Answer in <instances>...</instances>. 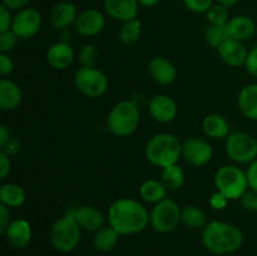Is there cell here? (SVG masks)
<instances>
[{
	"instance_id": "obj_1",
	"label": "cell",
	"mask_w": 257,
	"mask_h": 256,
	"mask_svg": "<svg viewBox=\"0 0 257 256\" xmlns=\"http://www.w3.org/2000/svg\"><path fill=\"white\" fill-rule=\"evenodd\" d=\"M110 227L120 236L136 235L150 225V213L145 206L133 198H119L110 203L107 213Z\"/></svg>"
},
{
	"instance_id": "obj_2",
	"label": "cell",
	"mask_w": 257,
	"mask_h": 256,
	"mask_svg": "<svg viewBox=\"0 0 257 256\" xmlns=\"http://www.w3.org/2000/svg\"><path fill=\"white\" fill-rule=\"evenodd\" d=\"M203 246L215 255H230L243 245V233L237 226L223 221H211L203 227Z\"/></svg>"
},
{
	"instance_id": "obj_3",
	"label": "cell",
	"mask_w": 257,
	"mask_h": 256,
	"mask_svg": "<svg viewBox=\"0 0 257 256\" xmlns=\"http://www.w3.org/2000/svg\"><path fill=\"white\" fill-rule=\"evenodd\" d=\"M146 158L157 167L165 168L176 165L182 156V143L171 133H158L146 146Z\"/></svg>"
},
{
	"instance_id": "obj_4",
	"label": "cell",
	"mask_w": 257,
	"mask_h": 256,
	"mask_svg": "<svg viewBox=\"0 0 257 256\" xmlns=\"http://www.w3.org/2000/svg\"><path fill=\"white\" fill-rule=\"evenodd\" d=\"M141 122L140 108L131 100H120L110 109L107 127L112 135L124 138L137 131Z\"/></svg>"
},
{
	"instance_id": "obj_5",
	"label": "cell",
	"mask_w": 257,
	"mask_h": 256,
	"mask_svg": "<svg viewBox=\"0 0 257 256\" xmlns=\"http://www.w3.org/2000/svg\"><path fill=\"white\" fill-rule=\"evenodd\" d=\"M82 227L69 213L58 218L50 227L49 238L53 247L60 252H70L79 245Z\"/></svg>"
},
{
	"instance_id": "obj_6",
	"label": "cell",
	"mask_w": 257,
	"mask_h": 256,
	"mask_svg": "<svg viewBox=\"0 0 257 256\" xmlns=\"http://www.w3.org/2000/svg\"><path fill=\"white\" fill-rule=\"evenodd\" d=\"M215 186L228 200H238L250 188L247 175L236 166H223L215 173Z\"/></svg>"
},
{
	"instance_id": "obj_7",
	"label": "cell",
	"mask_w": 257,
	"mask_h": 256,
	"mask_svg": "<svg viewBox=\"0 0 257 256\" xmlns=\"http://www.w3.org/2000/svg\"><path fill=\"white\" fill-rule=\"evenodd\" d=\"M182 210L171 198H165L156 203L150 213V223L153 230L158 233H170L181 222Z\"/></svg>"
},
{
	"instance_id": "obj_8",
	"label": "cell",
	"mask_w": 257,
	"mask_h": 256,
	"mask_svg": "<svg viewBox=\"0 0 257 256\" xmlns=\"http://www.w3.org/2000/svg\"><path fill=\"white\" fill-rule=\"evenodd\" d=\"M74 85L78 92L88 98L102 97L108 89V78L95 67H82L74 75Z\"/></svg>"
},
{
	"instance_id": "obj_9",
	"label": "cell",
	"mask_w": 257,
	"mask_h": 256,
	"mask_svg": "<svg viewBox=\"0 0 257 256\" xmlns=\"http://www.w3.org/2000/svg\"><path fill=\"white\" fill-rule=\"evenodd\" d=\"M226 153L237 163H251L257 158V140L247 132H233L226 138Z\"/></svg>"
},
{
	"instance_id": "obj_10",
	"label": "cell",
	"mask_w": 257,
	"mask_h": 256,
	"mask_svg": "<svg viewBox=\"0 0 257 256\" xmlns=\"http://www.w3.org/2000/svg\"><path fill=\"white\" fill-rule=\"evenodd\" d=\"M42 23V14L37 9L25 8L15 15L10 30H13L19 39H30L39 33Z\"/></svg>"
},
{
	"instance_id": "obj_11",
	"label": "cell",
	"mask_w": 257,
	"mask_h": 256,
	"mask_svg": "<svg viewBox=\"0 0 257 256\" xmlns=\"http://www.w3.org/2000/svg\"><path fill=\"white\" fill-rule=\"evenodd\" d=\"M212 156L211 145L201 138H188L182 143V157L190 165L202 167L211 162Z\"/></svg>"
},
{
	"instance_id": "obj_12",
	"label": "cell",
	"mask_w": 257,
	"mask_h": 256,
	"mask_svg": "<svg viewBox=\"0 0 257 256\" xmlns=\"http://www.w3.org/2000/svg\"><path fill=\"white\" fill-rule=\"evenodd\" d=\"M75 30L82 37H94L98 35L105 27V18L98 9L83 10L75 22Z\"/></svg>"
},
{
	"instance_id": "obj_13",
	"label": "cell",
	"mask_w": 257,
	"mask_h": 256,
	"mask_svg": "<svg viewBox=\"0 0 257 256\" xmlns=\"http://www.w3.org/2000/svg\"><path fill=\"white\" fill-rule=\"evenodd\" d=\"M150 114L156 122L170 123L177 117L178 107L172 97L167 94H157L151 99L148 105Z\"/></svg>"
},
{
	"instance_id": "obj_14",
	"label": "cell",
	"mask_w": 257,
	"mask_h": 256,
	"mask_svg": "<svg viewBox=\"0 0 257 256\" xmlns=\"http://www.w3.org/2000/svg\"><path fill=\"white\" fill-rule=\"evenodd\" d=\"M68 213L75 218V221L79 223L80 227L90 231V232H97L98 230L104 227V215L95 206H79V207L70 210Z\"/></svg>"
},
{
	"instance_id": "obj_15",
	"label": "cell",
	"mask_w": 257,
	"mask_h": 256,
	"mask_svg": "<svg viewBox=\"0 0 257 256\" xmlns=\"http://www.w3.org/2000/svg\"><path fill=\"white\" fill-rule=\"evenodd\" d=\"M14 248H25L30 243L33 237V230L30 223L24 218L12 220L5 232L3 233Z\"/></svg>"
},
{
	"instance_id": "obj_16",
	"label": "cell",
	"mask_w": 257,
	"mask_h": 256,
	"mask_svg": "<svg viewBox=\"0 0 257 256\" xmlns=\"http://www.w3.org/2000/svg\"><path fill=\"white\" fill-rule=\"evenodd\" d=\"M75 53L73 50L72 45L69 43L59 42L50 45L49 49L47 50L45 59L47 63L57 70H64L74 62Z\"/></svg>"
},
{
	"instance_id": "obj_17",
	"label": "cell",
	"mask_w": 257,
	"mask_h": 256,
	"mask_svg": "<svg viewBox=\"0 0 257 256\" xmlns=\"http://www.w3.org/2000/svg\"><path fill=\"white\" fill-rule=\"evenodd\" d=\"M148 72L157 84L170 85L177 77L175 64L165 57H155L148 63Z\"/></svg>"
},
{
	"instance_id": "obj_18",
	"label": "cell",
	"mask_w": 257,
	"mask_h": 256,
	"mask_svg": "<svg viewBox=\"0 0 257 256\" xmlns=\"http://www.w3.org/2000/svg\"><path fill=\"white\" fill-rule=\"evenodd\" d=\"M217 52L222 62L233 68L245 65L246 58L248 54L247 49L242 42L231 39V38L217 48Z\"/></svg>"
},
{
	"instance_id": "obj_19",
	"label": "cell",
	"mask_w": 257,
	"mask_h": 256,
	"mask_svg": "<svg viewBox=\"0 0 257 256\" xmlns=\"http://www.w3.org/2000/svg\"><path fill=\"white\" fill-rule=\"evenodd\" d=\"M78 10L73 3L62 2L55 4L49 13L50 24L59 30H65L75 24L78 18Z\"/></svg>"
},
{
	"instance_id": "obj_20",
	"label": "cell",
	"mask_w": 257,
	"mask_h": 256,
	"mask_svg": "<svg viewBox=\"0 0 257 256\" xmlns=\"http://www.w3.org/2000/svg\"><path fill=\"white\" fill-rule=\"evenodd\" d=\"M138 0H104V10L112 19L118 22H128L137 19Z\"/></svg>"
},
{
	"instance_id": "obj_21",
	"label": "cell",
	"mask_w": 257,
	"mask_h": 256,
	"mask_svg": "<svg viewBox=\"0 0 257 256\" xmlns=\"http://www.w3.org/2000/svg\"><path fill=\"white\" fill-rule=\"evenodd\" d=\"M227 32L231 39L238 42H247L256 34V24L250 17L246 15H237L227 23Z\"/></svg>"
},
{
	"instance_id": "obj_22",
	"label": "cell",
	"mask_w": 257,
	"mask_h": 256,
	"mask_svg": "<svg viewBox=\"0 0 257 256\" xmlns=\"http://www.w3.org/2000/svg\"><path fill=\"white\" fill-rule=\"evenodd\" d=\"M23 100V92L13 80L3 78L0 80V108L3 110H14Z\"/></svg>"
},
{
	"instance_id": "obj_23",
	"label": "cell",
	"mask_w": 257,
	"mask_h": 256,
	"mask_svg": "<svg viewBox=\"0 0 257 256\" xmlns=\"http://www.w3.org/2000/svg\"><path fill=\"white\" fill-rule=\"evenodd\" d=\"M240 112L251 120H257V83L245 85L237 98Z\"/></svg>"
},
{
	"instance_id": "obj_24",
	"label": "cell",
	"mask_w": 257,
	"mask_h": 256,
	"mask_svg": "<svg viewBox=\"0 0 257 256\" xmlns=\"http://www.w3.org/2000/svg\"><path fill=\"white\" fill-rule=\"evenodd\" d=\"M202 130L207 137L212 140H221L227 138L231 135L230 124L226 118L221 114H208L202 120Z\"/></svg>"
},
{
	"instance_id": "obj_25",
	"label": "cell",
	"mask_w": 257,
	"mask_h": 256,
	"mask_svg": "<svg viewBox=\"0 0 257 256\" xmlns=\"http://www.w3.org/2000/svg\"><path fill=\"white\" fill-rule=\"evenodd\" d=\"M27 200V193L22 186L8 182L0 187V203L7 207H20Z\"/></svg>"
},
{
	"instance_id": "obj_26",
	"label": "cell",
	"mask_w": 257,
	"mask_h": 256,
	"mask_svg": "<svg viewBox=\"0 0 257 256\" xmlns=\"http://www.w3.org/2000/svg\"><path fill=\"white\" fill-rule=\"evenodd\" d=\"M168 190L163 186V183L160 180H146L142 185L140 186V195L143 201L148 203L161 202L165 198H167Z\"/></svg>"
},
{
	"instance_id": "obj_27",
	"label": "cell",
	"mask_w": 257,
	"mask_h": 256,
	"mask_svg": "<svg viewBox=\"0 0 257 256\" xmlns=\"http://www.w3.org/2000/svg\"><path fill=\"white\" fill-rule=\"evenodd\" d=\"M120 235L113 227H102L94 232L93 236V246L99 252H109L117 246Z\"/></svg>"
},
{
	"instance_id": "obj_28",
	"label": "cell",
	"mask_w": 257,
	"mask_h": 256,
	"mask_svg": "<svg viewBox=\"0 0 257 256\" xmlns=\"http://www.w3.org/2000/svg\"><path fill=\"white\" fill-rule=\"evenodd\" d=\"M160 181L168 191H177L185 183V172L177 163L168 166V167L162 168Z\"/></svg>"
},
{
	"instance_id": "obj_29",
	"label": "cell",
	"mask_w": 257,
	"mask_h": 256,
	"mask_svg": "<svg viewBox=\"0 0 257 256\" xmlns=\"http://www.w3.org/2000/svg\"><path fill=\"white\" fill-rule=\"evenodd\" d=\"M181 222L190 228H203L208 223L205 212L195 205H188L182 208Z\"/></svg>"
},
{
	"instance_id": "obj_30",
	"label": "cell",
	"mask_w": 257,
	"mask_h": 256,
	"mask_svg": "<svg viewBox=\"0 0 257 256\" xmlns=\"http://www.w3.org/2000/svg\"><path fill=\"white\" fill-rule=\"evenodd\" d=\"M142 34V24L138 19L124 22L118 32V38L124 45H132L140 40Z\"/></svg>"
},
{
	"instance_id": "obj_31",
	"label": "cell",
	"mask_w": 257,
	"mask_h": 256,
	"mask_svg": "<svg viewBox=\"0 0 257 256\" xmlns=\"http://www.w3.org/2000/svg\"><path fill=\"white\" fill-rule=\"evenodd\" d=\"M205 39L210 47L217 49L222 43L230 39L226 25H208L205 30Z\"/></svg>"
},
{
	"instance_id": "obj_32",
	"label": "cell",
	"mask_w": 257,
	"mask_h": 256,
	"mask_svg": "<svg viewBox=\"0 0 257 256\" xmlns=\"http://www.w3.org/2000/svg\"><path fill=\"white\" fill-rule=\"evenodd\" d=\"M207 20L210 25H227L228 23V12L227 8L220 4H213L206 13Z\"/></svg>"
},
{
	"instance_id": "obj_33",
	"label": "cell",
	"mask_w": 257,
	"mask_h": 256,
	"mask_svg": "<svg viewBox=\"0 0 257 256\" xmlns=\"http://www.w3.org/2000/svg\"><path fill=\"white\" fill-rule=\"evenodd\" d=\"M99 59V52L94 45H84L78 53V60L82 67H95Z\"/></svg>"
},
{
	"instance_id": "obj_34",
	"label": "cell",
	"mask_w": 257,
	"mask_h": 256,
	"mask_svg": "<svg viewBox=\"0 0 257 256\" xmlns=\"http://www.w3.org/2000/svg\"><path fill=\"white\" fill-rule=\"evenodd\" d=\"M19 38L14 34L13 30H8V32L0 33V53H8L12 52L18 44Z\"/></svg>"
},
{
	"instance_id": "obj_35",
	"label": "cell",
	"mask_w": 257,
	"mask_h": 256,
	"mask_svg": "<svg viewBox=\"0 0 257 256\" xmlns=\"http://www.w3.org/2000/svg\"><path fill=\"white\" fill-rule=\"evenodd\" d=\"M183 4L190 12L201 14L208 12V9L213 5V0H183Z\"/></svg>"
},
{
	"instance_id": "obj_36",
	"label": "cell",
	"mask_w": 257,
	"mask_h": 256,
	"mask_svg": "<svg viewBox=\"0 0 257 256\" xmlns=\"http://www.w3.org/2000/svg\"><path fill=\"white\" fill-rule=\"evenodd\" d=\"M241 200V205L243 206L246 211H250V212H257V192L256 191L251 190L247 191Z\"/></svg>"
},
{
	"instance_id": "obj_37",
	"label": "cell",
	"mask_w": 257,
	"mask_h": 256,
	"mask_svg": "<svg viewBox=\"0 0 257 256\" xmlns=\"http://www.w3.org/2000/svg\"><path fill=\"white\" fill-rule=\"evenodd\" d=\"M13 19L14 18L10 14V10L5 5H2L0 7V33L8 32V30L12 29Z\"/></svg>"
},
{
	"instance_id": "obj_38",
	"label": "cell",
	"mask_w": 257,
	"mask_h": 256,
	"mask_svg": "<svg viewBox=\"0 0 257 256\" xmlns=\"http://www.w3.org/2000/svg\"><path fill=\"white\" fill-rule=\"evenodd\" d=\"M245 68L248 74H251L252 77H257V47L248 52L245 62Z\"/></svg>"
},
{
	"instance_id": "obj_39",
	"label": "cell",
	"mask_w": 257,
	"mask_h": 256,
	"mask_svg": "<svg viewBox=\"0 0 257 256\" xmlns=\"http://www.w3.org/2000/svg\"><path fill=\"white\" fill-rule=\"evenodd\" d=\"M13 72H14V62L12 60V58L5 53H0V73L2 75L7 77Z\"/></svg>"
},
{
	"instance_id": "obj_40",
	"label": "cell",
	"mask_w": 257,
	"mask_h": 256,
	"mask_svg": "<svg viewBox=\"0 0 257 256\" xmlns=\"http://www.w3.org/2000/svg\"><path fill=\"white\" fill-rule=\"evenodd\" d=\"M227 202H228V198L226 197L223 193L218 192V191H216L215 193H212V196L210 197V205L213 210H217V211L223 210V208L227 206Z\"/></svg>"
},
{
	"instance_id": "obj_41",
	"label": "cell",
	"mask_w": 257,
	"mask_h": 256,
	"mask_svg": "<svg viewBox=\"0 0 257 256\" xmlns=\"http://www.w3.org/2000/svg\"><path fill=\"white\" fill-rule=\"evenodd\" d=\"M12 171V162H10V156L7 152L2 151L0 152V178L5 180L10 175Z\"/></svg>"
},
{
	"instance_id": "obj_42",
	"label": "cell",
	"mask_w": 257,
	"mask_h": 256,
	"mask_svg": "<svg viewBox=\"0 0 257 256\" xmlns=\"http://www.w3.org/2000/svg\"><path fill=\"white\" fill-rule=\"evenodd\" d=\"M246 175H247L250 188L257 192V158L253 162L250 163L247 171H246Z\"/></svg>"
},
{
	"instance_id": "obj_43",
	"label": "cell",
	"mask_w": 257,
	"mask_h": 256,
	"mask_svg": "<svg viewBox=\"0 0 257 256\" xmlns=\"http://www.w3.org/2000/svg\"><path fill=\"white\" fill-rule=\"evenodd\" d=\"M10 222H12V220H10V208L0 203V233L2 235L5 232Z\"/></svg>"
},
{
	"instance_id": "obj_44",
	"label": "cell",
	"mask_w": 257,
	"mask_h": 256,
	"mask_svg": "<svg viewBox=\"0 0 257 256\" xmlns=\"http://www.w3.org/2000/svg\"><path fill=\"white\" fill-rule=\"evenodd\" d=\"M30 0H3V5L8 8L9 10H22L27 8Z\"/></svg>"
},
{
	"instance_id": "obj_45",
	"label": "cell",
	"mask_w": 257,
	"mask_h": 256,
	"mask_svg": "<svg viewBox=\"0 0 257 256\" xmlns=\"http://www.w3.org/2000/svg\"><path fill=\"white\" fill-rule=\"evenodd\" d=\"M10 140H12V132L7 125L2 124L0 125V147L4 148Z\"/></svg>"
},
{
	"instance_id": "obj_46",
	"label": "cell",
	"mask_w": 257,
	"mask_h": 256,
	"mask_svg": "<svg viewBox=\"0 0 257 256\" xmlns=\"http://www.w3.org/2000/svg\"><path fill=\"white\" fill-rule=\"evenodd\" d=\"M19 148H20L19 141L15 140V138H12V140L8 142V145L3 148V151H4V152H7L9 156H12L13 153L18 152V150H19Z\"/></svg>"
},
{
	"instance_id": "obj_47",
	"label": "cell",
	"mask_w": 257,
	"mask_h": 256,
	"mask_svg": "<svg viewBox=\"0 0 257 256\" xmlns=\"http://www.w3.org/2000/svg\"><path fill=\"white\" fill-rule=\"evenodd\" d=\"M216 2H217V4L222 5V7L231 8V7H233V5L237 4L240 0H216Z\"/></svg>"
},
{
	"instance_id": "obj_48",
	"label": "cell",
	"mask_w": 257,
	"mask_h": 256,
	"mask_svg": "<svg viewBox=\"0 0 257 256\" xmlns=\"http://www.w3.org/2000/svg\"><path fill=\"white\" fill-rule=\"evenodd\" d=\"M138 3H140L141 5H143V7H155L156 4H158L160 3V0H138Z\"/></svg>"
},
{
	"instance_id": "obj_49",
	"label": "cell",
	"mask_w": 257,
	"mask_h": 256,
	"mask_svg": "<svg viewBox=\"0 0 257 256\" xmlns=\"http://www.w3.org/2000/svg\"><path fill=\"white\" fill-rule=\"evenodd\" d=\"M256 213H257V212H256Z\"/></svg>"
}]
</instances>
